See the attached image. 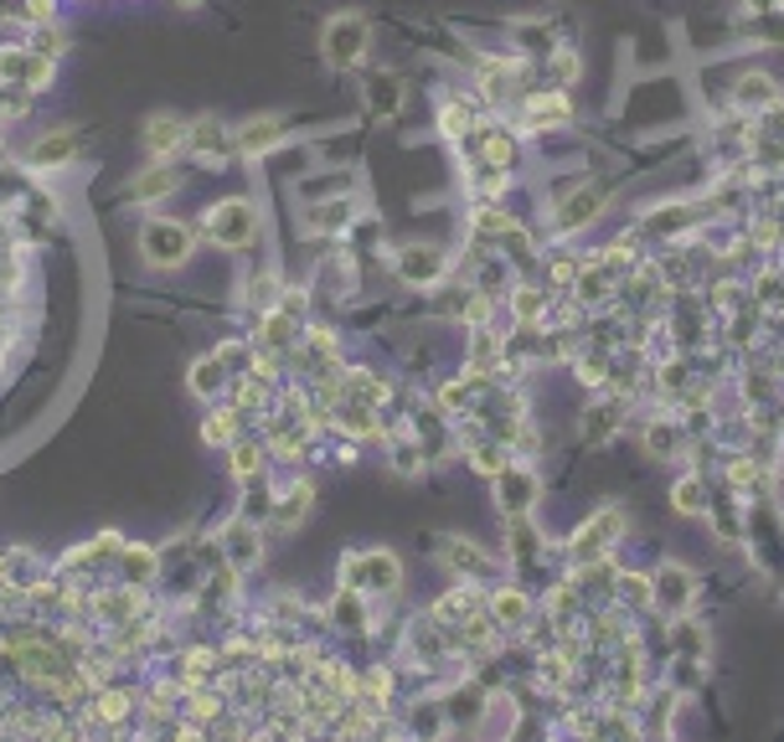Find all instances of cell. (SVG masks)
<instances>
[{"label":"cell","mask_w":784,"mask_h":742,"mask_svg":"<svg viewBox=\"0 0 784 742\" xmlns=\"http://www.w3.org/2000/svg\"><path fill=\"white\" fill-rule=\"evenodd\" d=\"M57 78V63L52 57H36L32 47H0V83L5 88H26V93H42Z\"/></svg>","instance_id":"5"},{"label":"cell","mask_w":784,"mask_h":742,"mask_svg":"<svg viewBox=\"0 0 784 742\" xmlns=\"http://www.w3.org/2000/svg\"><path fill=\"white\" fill-rule=\"evenodd\" d=\"M222 382H227V367H222L217 356H202V361L191 367V392H197L202 403H212V397H217Z\"/></svg>","instance_id":"26"},{"label":"cell","mask_w":784,"mask_h":742,"mask_svg":"<svg viewBox=\"0 0 784 742\" xmlns=\"http://www.w3.org/2000/svg\"><path fill=\"white\" fill-rule=\"evenodd\" d=\"M233 139H238V155L264 160V155H273L284 139H290V119L284 114H254V119H243L238 130H233Z\"/></svg>","instance_id":"7"},{"label":"cell","mask_w":784,"mask_h":742,"mask_svg":"<svg viewBox=\"0 0 784 742\" xmlns=\"http://www.w3.org/2000/svg\"><path fill=\"white\" fill-rule=\"evenodd\" d=\"M26 47H32L36 57H52V63H57V57L68 52V32H57L52 21H42V26H32V42H26Z\"/></svg>","instance_id":"31"},{"label":"cell","mask_w":784,"mask_h":742,"mask_svg":"<svg viewBox=\"0 0 784 742\" xmlns=\"http://www.w3.org/2000/svg\"><path fill=\"white\" fill-rule=\"evenodd\" d=\"M346 392H351V397H361V403H382V397H388V387H382V382H377V376H367V371H346V382H341Z\"/></svg>","instance_id":"35"},{"label":"cell","mask_w":784,"mask_h":742,"mask_svg":"<svg viewBox=\"0 0 784 742\" xmlns=\"http://www.w3.org/2000/svg\"><path fill=\"white\" fill-rule=\"evenodd\" d=\"M233 434H238V407H212L202 423V439L206 443H233Z\"/></svg>","instance_id":"29"},{"label":"cell","mask_w":784,"mask_h":742,"mask_svg":"<svg viewBox=\"0 0 784 742\" xmlns=\"http://www.w3.org/2000/svg\"><path fill=\"white\" fill-rule=\"evenodd\" d=\"M171 191H176V170L155 160V166H145L135 181H130V202H135V206H150V202H166Z\"/></svg>","instance_id":"18"},{"label":"cell","mask_w":784,"mask_h":742,"mask_svg":"<svg viewBox=\"0 0 784 742\" xmlns=\"http://www.w3.org/2000/svg\"><path fill=\"white\" fill-rule=\"evenodd\" d=\"M222 547H227V562H233V573H254L258 556H264V541L248 521H233L222 531Z\"/></svg>","instance_id":"15"},{"label":"cell","mask_w":784,"mask_h":742,"mask_svg":"<svg viewBox=\"0 0 784 742\" xmlns=\"http://www.w3.org/2000/svg\"><path fill=\"white\" fill-rule=\"evenodd\" d=\"M341 583L346 588H361L367 598H388V593H397V583H403V562H397L388 547H377V552H346Z\"/></svg>","instance_id":"2"},{"label":"cell","mask_w":784,"mask_h":742,"mask_svg":"<svg viewBox=\"0 0 784 742\" xmlns=\"http://www.w3.org/2000/svg\"><path fill=\"white\" fill-rule=\"evenodd\" d=\"M614 423H619V407H614V403H598L594 413L583 418V439H589V443H604V439H609Z\"/></svg>","instance_id":"34"},{"label":"cell","mask_w":784,"mask_h":742,"mask_svg":"<svg viewBox=\"0 0 784 742\" xmlns=\"http://www.w3.org/2000/svg\"><path fill=\"white\" fill-rule=\"evenodd\" d=\"M93 608H99L103 619H114V625H124L130 614L139 608V593H130V588H120V593H103V598H93Z\"/></svg>","instance_id":"32"},{"label":"cell","mask_w":784,"mask_h":742,"mask_svg":"<svg viewBox=\"0 0 784 742\" xmlns=\"http://www.w3.org/2000/svg\"><path fill=\"white\" fill-rule=\"evenodd\" d=\"M361 103H367V114H377L388 124V119L403 114V83H397L392 72H377V78L361 83Z\"/></svg>","instance_id":"14"},{"label":"cell","mask_w":784,"mask_h":742,"mask_svg":"<svg viewBox=\"0 0 784 742\" xmlns=\"http://www.w3.org/2000/svg\"><path fill=\"white\" fill-rule=\"evenodd\" d=\"M331 625L361 634V629H367V593H361V588H346V583H341V593L331 598Z\"/></svg>","instance_id":"20"},{"label":"cell","mask_w":784,"mask_h":742,"mask_svg":"<svg viewBox=\"0 0 784 742\" xmlns=\"http://www.w3.org/2000/svg\"><path fill=\"white\" fill-rule=\"evenodd\" d=\"M351 222H357V202H351V196H331V202H310L305 206V227H310V233L336 237V233H346Z\"/></svg>","instance_id":"13"},{"label":"cell","mask_w":784,"mask_h":742,"mask_svg":"<svg viewBox=\"0 0 784 742\" xmlns=\"http://www.w3.org/2000/svg\"><path fill=\"white\" fill-rule=\"evenodd\" d=\"M187 119L181 114H166V109H160V114H150L145 119V155H150V160H171L176 150H187Z\"/></svg>","instance_id":"12"},{"label":"cell","mask_w":784,"mask_h":742,"mask_svg":"<svg viewBox=\"0 0 784 742\" xmlns=\"http://www.w3.org/2000/svg\"><path fill=\"white\" fill-rule=\"evenodd\" d=\"M120 567L130 583H150L155 577V552L150 547H120Z\"/></svg>","instance_id":"30"},{"label":"cell","mask_w":784,"mask_h":742,"mask_svg":"<svg viewBox=\"0 0 784 742\" xmlns=\"http://www.w3.org/2000/svg\"><path fill=\"white\" fill-rule=\"evenodd\" d=\"M57 16V0H26V21L32 26H42V21H52Z\"/></svg>","instance_id":"44"},{"label":"cell","mask_w":784,"mask_h":742,"mask_svg":"<svg viewBox=\"0 0 784 742\" xmlns=\"http://www.w3.org/2000/svg\"><path fill=\"white\" fill-rule=\"evenodd\" d=\"M367 47H372V21L361 16V11H336V16L325 21V32H321V57H325V68H357L361 57H367Z\"/></svg>","instance_id":"1"},{"label":"cell","mask_w":784,"mask_h":742,"mask_svg":"<svg viewBox=\"0 0 784 742\" xmlns=\"http://www.w3.org/2000/svg\"><path fill=\"white\" fill-rule=\"evenodd\" d=\"M258 470H264V449H254V443H238V449H233V474H238V480H254Z\"/></svg>","instance_id":"40"},{"label":"cell","mask_w":784,"mask_h":742,"mask_svg":"<svg viewBox=\"0 0 784 742\" xmlns=\"http://www.w3.org/2000/svg\"><path fill=\"white\" fill-rule=\"evenodd\" d=\"M780 103V88L769 72H743L738 78V109H774Z\"/></svg>","instance_id":"23"},{"label":"cell","mask_w":784,"mask_h":742,"mask_svg":"<svg viewBox=\"0 0 784 742\" xmlns=\"http://www.w3.org/2000/svg\"><path fill=\"white\" fill-rule=\"evenodd\" d=\"M139 254L150 269H181L191 254H197V237H191L187 222H171V217H150L139 227Z\"/></svg>","instance_id":"3"},{"label":"cell","mask_w":784,"mask_h":742,"mask_svg":"<svg viewBox=\"0 0 784 742\" xmlns=\"http://www.w3.org/2000/svg\"><path fill=\"white\" fill-rule=\"evenodd\" d=\"M646 449L656 459H682V428H676V423H650V428H646Z\"/></svg>","instance_id":"27"},{"label":"cell","mask_w":784,"mask_h":742,"mask_svg":"<svg viewBox=\"0 0 784 742\" xmlns=\"http://www.w3.org/2000/svg\"><path fill=\"white\" fill-rule=\"evenodd\" d=\"M512 139L501 135V130H491V135H485V160H491V166H512Z\"/></svg>","instance_id":"42"},{"label":"cell","mask_w":784,"mask_h":742,"mask_svg":"<svg viewBox=\"0 0 784 742\" xmlns=\"http://www.w3.org/2000/svg\"><path fill=\"white\" fill-rule=\"evenodd\" d=\"M470 464H475L480 474H501L506 470V464H512V459H506V449H501V443H475V454H470Z\"/></svg>","instance_id":"36"},{"label":"cell","mask_w":784,"mask_h":742,"mask_svg":"<svg viewBox=\"0 0 784 742\" xmlns=\"http://www.w3.org/2000/svg\"><path fill=\"white\" fill-rule=\"evenodd\" d=\"M439 130L449 139H464V135H470V109H464V103H444V109H439Z\"/></svg>","instance_id":"37"},{"label":"cell","mask_w":784,"mask_h":742,"mask_svg":"<svg viewBox=\"0 0 784 742\" xmlns=\"http://www.w3.org/2000/svg\"><path fill=\"white\" fill-rule=\"evenodd\" d=\"M671 506L682 510V516H707V485H702L697 474H686L682 485L671 490Z\"/></svg>","instance_id":"28"},{"label":"cell","mask_w":784,"mask_h":742,"mask_svg":"<svg viewBox=\"0 0 784 742\" xmlns=\"http://www.w3.org/2000/svg\"><path fill=\"white\" fill-rule=\"evenodd\" d=\"M72 155H78V135H72V130H52V135H42L32 145L26 166H32V170H63Z\"/></svg>","instance_id":"16"},{"label":"cell","mask_w":784,"mask_h":742,"mask_svg":"<svg viewBox=\"0 0 784 742\" xmlns=\"http://www.w3.org/2000/svg\"><path fill=\"white\" fill-rule=\"evenodd\" d=\"M397 279L408 289H434L449 279V258H444V248H428V243H413V248H403L397 254Z\"/></svg>","instance_id":"9"},{"label":"cell","mask_w":784,"mask_h":742,"mask_svg":"<svg viewBox=\"0 0 784 742\" xmlns=\"http://www.w3.org/2000/svg\"><path fill=\"white\" fill-rule=\"evenodd\" d=\"M310 501H315V490H310L305 480H300V485H290L284 495H279V501H273L269 531H279V537H284V531H294V526L310 516Z\"/></svg>","instance_id":"17"},{"label":"cell","mask_w":784,"mask_h":742,"mask_svg":"<svg viewBox=\"0 0 784 742\" xmlns=\"http://www.w3.org/2000/svg\"><path fill=\"white\" fill-rule=\"evenodd\" d=\"M537 495H542V480H537V470H527V464H506V470L495 474V506L506 510L512 521H522V516L537 506Z\"/></svg>","instance_id":"6"},{"label":"cell","mask_w":784,"mask_h":742,"mask_svg":"<svg viewBox=\"0 0 784 742\" xmlns=\"http://www.w3.org/2000/svg\"><path fill=\"white\" fill-rule=\"evenodd\" d=\"M392 470H397V474H418V470H424V449H418V443H397V449H392Z\"/></svg>","instance_id":"41"},{"label":"cell","mask_w":784,"mask_h":742,"mask_svg":"<svg viewBox=\"0 0 784 742\" xmlns=\"http://www.w3.org/2000/svg\"><path fill=\"white\" fill-rule=\"evenodd\" d=\"M491 614H495V625L501 629H522L531 619V598L522 588H495Z\"/></svg>","instance_id":"21"},{"label":"cell","mask_w":784,"mask_h":742,"mask_svg":"<svg viewBox=\"0 0 784 742\" xmlns=\"http://www.w3.org/2000/svg\"><path fill=\"white\" fill-rule=\"evenodd\" d=\"M187 150L197 155V160H212V166H222L227 155H238V139H233V124H222V119H212V114L191 119V130H187Z\"/></svg>","instance_id":"11"},{"label":"cell","mask_w":784,"mask_h":742,"mask_svg":"<svg viewBox=\"0 0 784 742\" xmlns=\"http://www.w3.org/2000/svg\"><path fill=\"white\" fill-rule=\"evenodd\" d=\"M258 346L264 351H294V325H290V310H269L264 315V330H258Z\"/></svg>","instance_id":"25"},{"label":"cell","mask_w":784,"mask_h":742,"mask_svg":"<svg viewBox=\"0 0 784 742\" xmlns=\"http://www.w3.org/2000/svg\"><path fill=\"white\" fill-rule=\"evenodd\" d=\"M743 5H749L753 16H764V11H774V5H780V0H743Z\"/></svg>","instance_id":"45"},{"label":"cell","mask_w":784,"mask_h":742,"mask_svg":"<svg viewBox=\"0 0 784 742\" xmlns=\"http://www.w3.org/2000/svg\"><path fill=\"white\" fill-rule=\"evenodd\" d=\"M202 233L212 237L217 248H233V254H238L243 243H254V233H258V206L248 202V196H227V202L206 206Z\"/></svg>","instance_id":"4"},{"label":"cell","mask_w":784,"mask_h":742,"mask_svg":"<svg viewBox=\"0 0 784 742\" xmlns=\"http://www.w3.org/2000/svg\"><path fill=\"white\" fill-rule=\"evenodd\" d=\"M692 598H697V573L682 567V562H665L656 573V583H650V604L665 608V614H686Z\"/></svg>","instance_id":"10"},{"label":"cell","mask_w":784,"mask_h":742,"mask_svg":"<svg viewBox=\"0 0 784 742\" xmlns=\"http://www.w3.org/2000/svg\"><path fill=\"white\" fill-rule=\"evenodd\" d=\"M568 119H573V103L563 93H542V99L527 103V124H537V130H558Z\"/></svg>","instance_id":"24"},{"label":"cell","mask_w":784,"mask_h":742,"mask_svg":"<svg viewBox=\"0 0 784 742\" xmlns=\"http://www.w3.org/2000/svg\"><path fill=\"white\" fill-rule=\"evenodd\" d=\"M491 361H495V336H491V330H475V340H470V371H475V376H485V371H491Z\"/></svg>","instance_id":"38"},{"label":"cell","mask_w":784,"mask_h":742,"mask_svg":"<svg viewBox=\"0 0 784 742\" xmlns=\"http://www.w3.org/2000/svg\"><path fill=\"white\" fill-rule=\"evenodd\" d=\"M598 212H604V191H598V186H589V191H579V196H573V202L558 212V227H563V233H579L583 222H594Z\"/></svg>","instance_id":"22"},{"label":"cell","mask_w":784,"mask_h":742,"mask_svg":"<svg viewBox=\"0 0 784 742\" xmlns=\"http://www.w3.org/2000/svg\"><path fill=\"white\" fill-rule=\"evenodd\" d=\"M176 5H181V11H197V5H202V0H176Z\"/></svg>","instance_id":"46"},{"label":"cell","mask_w":784,"mask_h":742,"mask_svg":"<svg viewBox=\"0 0 784 742\" xmlns=\"http://www.w3.org/2000/svg\"><path fill=\"white\" fill-rule=\"evenodd\" d=\"M444 567H449V573H460V577H485L491 573V556L480 552L470 537H449L444 541Z\"/></svg>","instance_id":"19"},{"label":"cell","mask_w":784,"mask_h":742,"mask_svg":"<svg viewBox=\"0 0 784 742\" xmlns=\"http://www.w3.org/2000/svg\"><path fill=\"white\" fill-rule=\"evenodd\" d=\"M542 310H547V294H542V289L522 284V289H516V294H512V315H516V321H522V325L542 321Z\"/></svg>","instance_id":"33"},{"label":"cell","mask_w":784,"mask_h":742,"mask_svg":"<svg viewBox=\"0 0 784 742\" xmlns=\"http://www.w3.org/2000/svg\"><path fill=\"white\" fill-rule=\"evenodd\" d=\"M619 537H625V510L604 506L598 516H589V521L579 526V537H573V556H579V562H598V556L609 552Z\"/></svg>","instance_id":"8"},{"label":"cell","mask_w":784,"mask_h":742,"mask_svg":"<svg viewBox=\"0 0 784 742\" xmlns=\"http://www.w3.org/2000/svg\"><path fill=\"white\" fill-rule=\"evenodd\" d=\"M124 711H130V696H124V692H103L99 696V717H103V722H120Z\"/></svg>","instance_id":"43"},{"label":"cell","mask_w":784,"mask_h":742,"mask_svg":"<svg viewBox=\"0 0 784 742\" xmlns=\"http://www.w3.org/2000/svg\"><path fill=\"white\" fill-rule=\"evenodd\" d=\"M341 186H351V176H310V181H300L294 186V191H300V196H305V202H321V191H341Z\"/></svg>","instance_id":"39"}]
</instances>
